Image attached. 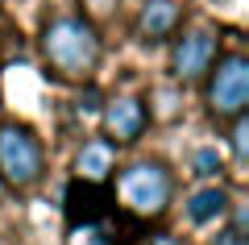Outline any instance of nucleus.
I'll return each instance as SVG.
<instances>
[{"instance_id":"7","label":"nucleus","mask_w":249,"mask_h":245,"mask_svg":"<svg viewBox=\"0 0 249 245\" xmlns=\"http://www.w3.org/2000/svg\"><path fill=\"white\" fill-rule=\"evenodd\" d=\"M145 104L137 96H112L104 104V133L108 141H137L145 133Z\"/></svg>"},{"instance_id":"4","label":"nucleus","mask_w":249,"mask_h":245,"mask_svg":"<svg viewBox=\"0 0 249 245\" xmlns=\"http://www.w3.org/2000/svg\"><path fill=\"white\" fill-rule=\"evenodd\" d=\"M208 75V113L216 121H237L249 108V58L245 54H224L212 62Z\"/></svg>"},{"instance_id":"6","label":"nucleus","mask_w":249,"mask_h":245,"mask_svg":"<svg viewBox=\"0 0 249 245\" xmlns=\"http://www.w3.org/2000/svg\"><path fill=\"white\" fill-rule=\"evenodd\" d=\"M108 208H112V195H108L104 183H83V179H75L71 187H67V204H62V212H67V220L75 225H91V220H104Z\"/></svg>"},{"instance_id":"5","label":"nucleus","mask_w":249,"mask_h":245,"mask_svg":"<svg viewBox=\"0 0 249 245\" xmlns=\"http://www.w3.org/2000/svg\"><path fill=\"white\" fill-rule=\"evenodd\" d=\"M216 50H220V38H216L212 29H204V25L187 29L175 42V50H170V71H175V79L178 83L204 79L208 71H212V62H216Z\"/></svg>"},{"instance_id":"1","label":"nucleus","mask_w":249,"mask_h":245,"mask_svg":"<svg viewBox=\"0 0 249 245\" xmlns=\"http://www.w3.org/2000/svg\"><path fill=\"white\" fill-rule=\"evenodd\" d=\"M100 34L88 17H54L42 34V58L62 79H88L100 62Z\"/></svg>"},{"instance_id":"3","label":"nucleus","mask_w":249,"mask_h":245,"mask_svg":"<svg viewBox=\"0 0 249 245\" xmlns=\"http://www.w3.org/2000/svg\"><path fill=\"white\" fill-rule=\"evenodd\" d=\"M46 158H42V141L25 129V125H0V183L9 191H29L42 179Z\"/></svg>"},{"instance_id":"11","label":"nucleus","mask_w":249,"mask_h":245,"mask_svg":"<svg viewBox=\"0 0 249 245\" xmlns=\"http://www.w3.org/2000/svg\"><path fill=\"white\" fill-rule=\"evenodd\" d=\"M71 245H116V237H112V228L104 220H91V225L71 228Z\"/></svg>"},{"instance_id":"12","label":"nucleus","mask_w":249,"mask_h":245,"mask_svg":"<svg viewBox=\"0 0 249 245\" xmlns=\"http://www.w3.org/2000/svg\"><path fill=\"white\" fill-rule=\"evenodd\" d=\"M191 170H196L199 179H216L224 170V158L216 154L212 146H204V150H196V162H191Z\"/></svg>"},{"instance_id":"15","label":"nucleus","mask_w":249,"mask_h":245,"mask_svg":"<svg viewBox=\"0 0 249 245\" xmlns=\"http://www.w3.org/2000/svg\"><path fill=\"white\" fill-rule=\"evenodd\" d=\"M137 245H178V241L166 237V233H154V237H145V241H137Z\"/></svg>"},{"instance_id":"8","label":"nucleus","mask_w":249,"mask_h":245,"mask_svg":"<svg viewBox=\"0 0 249 245\" xmlns=\"http://www.w3.org/2000/svg\"><path fill=\"white\" fill-rule=\"evenodd\" d=\"M183 21V0H142L137 13V38L142 42H166Z\"/></svg>"},{"instance_id":"14","label":"nucleus","mask_w":249,"mask_h":245,"mask_svg":"<svg viewBox=\"0 0 249 245\" xmlns=\"http://www.w3.org/2000/svg\"><path fill=\"white\" fill-rule=\"evenodd\" d=\"M249 237H241V233H232V228H224L220 237H216V245H245Z\"/></svg>"},{"instance_id":"2","label":"nucleus","mask_w":249,"mask_h":245,"mask_svg":"<svg viewBox=\"0 0 249 245\" xmlns=\"http://www.w3.org/2000/svg\"><path fill=\"white\" fill-rule=\"evenodd\" d=\"M116 191H121V204L133 212V216L150 220V216H162V212L170 208L175 179H170V170L162 167V162H133V167L121 170Z\"/></svg>"},{"instance_id":"10","label":"nucleus","mask_w":249,"mask_h":245,"mask_svg":"<svg viewBox=\"0 0 249 245\" xmlns=\"http://www.w3.org/2000/svg\"><path fill=\"white\" fill-rule=\"evenodd\" d=\"M229 191H224L220 183H212V187H199L191 200H187V220L191 225H212V220H220L224 212H229Z\"/></svg>"},{"instance_id":"13","label":"nucleus","mask_w":249,"mask_h":245,"mask_svg":"<svg viewBox=\"0 0 249 245\" xmlns=\"http://www.w3.org/2000/svg\"><path fill=\"white\" fill-rule=\"evenodd\" d=\"M229 141H232V162H237V167H245V162H249V121H245V116H237V121H232Z\"/></svg>"},{"instance_id":"16","label":"nucleus","mask_w":249,"mask_h":245,"mask_svg":"<svg viewBox=\"0 0 249 245\" xmlns=\"http://www.w3.org/2000/svg\"><path fill=\"white\" fill-rule=\"evenodd\" d=\"M4 191H9V187H4V183H0V200H4Z\"/></svg>"},{"instance_id":"9","label":"nucleus","mask_w":249,"mask_h":245,"mask_svg":"<svg viewBox=\"0 0 249 245\" xmlns=\"http://www.w3.org/2000/svg\"><path fill=\"white\" fill-rule=\"evenodd\" d=\"M112 167H116V150H112L108 137L88 141V146L79 150V158H75V175H79L83 183H108V179H112Z\"/></svg>"}]
</instances>
